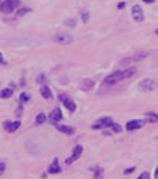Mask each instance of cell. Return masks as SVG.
I'll list each match as a JSON object with an SVG mask.
<instances>
[{
  "label": "cell",
  "mask_w": 158,
  "mask_h": 179,
  "mask_svg": "<svg viewBox=\"0 0 158 179\" xmlns=\"http://www.w3.org/2000/svg\"><path fill=\"white\" fill-rule=\"evenodd\" d=\"M40 94H41V97L46 98V100H52L53 98V94H52V91H50V88H48L47 85H43V87L40 88Z\"/></svg>",
  "instance_id": "cell-14"
},
{
  "label": "cell",
  "mask_w": 158,
  "mask_h": 179,
  "mask_svg": "<svg viewBox=\"0 0 158 179\" xmlns=\"http://www.w3.org/2000/svg\"><path fill=\"white\" fill-rule=\"evenodd\" d=\"M69 26H71V27H73V26H74V20H69Z\"/></svg>",
  "instance_id": "cell-30"
},
{
  "label": "cell",
  "mask_w": 158,
  "mask_h": 179,
  "mask_svg": "<svg viewBox=\"0 0 158 179\" xmlns=\"http://www.w3.org/2000/svg\"><path fill=\"white\" fill-rule=\"evenodd\" d=\"M60 101L64 104V107H66L67 110L70 111V112H74L76 111V102L73 101V100L69 97V95H66V94H60Z\"/></svg>",
  "instance_id": "cell-3"
},
{
  "label": "cell",
  "mask_w": 158,
  "mask_h": 179,
  "mask_svg": "<svg viewBox=\"0 0 158 179\" xmlns=\"http://www.w3.org/2000/svg\"><path fill=\"white\" fill-rule=\"evenodd\" d=\"M4 169H6V165H4V164H0V176L3 175V172H4Z\"/></svg>",
  "instance_id": "cell-26"
},
{
  "label": "cell",
  "mask_w": 158,
  "mask_h": 179,
  "mask_svg": "<svg viewBox=\"0 0 158 179\" xmlns=\"http://www.w3.org/2000/svg\"><path fill=\"white\" fill-rule=\"evenodd\" d=\"M54 41L59 44H70L71 41H73V37L70 36L69 33H63V31H60V33H57L54 37Z\"/></svg>",
  "instance_id": "cell-4"
},
{
  "label": "cell",
  "mask_w": 158,
  "mask_h": 179,
  "mask_svg": "<svg viewBox=\"0 0 158 179\" xmlns=\"http://www.w3.org/2000/svg\"><path fill=\"white\" fill-rule=\"evenodd\" d=\"M132 18L135 20L137 23H143L144 22V13H143V9L135 4L134 7H132Z\"/></svg>",
  "instance_id": "cell-9"
},
{
  "label": "cell",
  "mask_w": 158,
  "mask_h": 179,
  "mask_svg": "<svg viewBox=\"0 0 158 179\" xmlns=\"http://www.w3.org/2000/svg\"><path fill=\"white\" fill-rule=\"evenodd\" d=\"M56 127L59 128V131L63 132V134H67V135H73L74 134V128L69 127V125H57L56 124Z\"/></svg>",
  "instance_id": "cell-15"
},
{
  "label": "cell",
  "mask_w": 158,
  "mask_h": 179,
  "mask_svg": "<svg viewBox=\"0 0 158 179\" xmlns=\"http://www.w3.org/2000/svg\"><path fill=\"white\" fill-rule=\"evenodd\" d=\"M30 100L29 94H26V92H22V95H20V101L22 102H27Z\"/></svg>",
  "instance_id": "cell-20"
},
{
  "label": "cell",
  "mask_w": 158,
  "mask_h": 179,
  "mask_svg": "<svg viewBox=\"0 0 158 179\" xmlns=\"http://www.w3.org/2000/svg\"><path fill=\"white\" fill-rule=\"evenodd\" d=\"M132 171H135V169H134V168H130V169H127V171H124V173H125V175H130Z\"/></svg>",
  "instance_id": "cell-27"
},
{
  "label": "cell",
  "mask_w": 158,
  "mask_h": 179,
  "mask_svg": "<svg viewBox=\"0 0 158 179\" xmlns=\"http://www.w3.org/2000/svg\"><path fill=\"white\" fill-rule=\"evenodd\" d=\"M81 153H83V146L81 145H77L73 148V153H71L70 158H67L66 159V165H71L73 162H76L78 158L81 157Z\"/></svg>",
  "instance_id": "cell-5"
},
{
  "label": "cell",
  "mask_w": 158,
  "mask_h": 179,
  "mask_svg": "<svg viewBox=\"0 0 158 179\" xmlns=\"http://www.w3.org/2000/svg\"><path fill=\"white\" fill-rule=\"evenodd\" d=\"M113 124V120L110 117H104L101 120H98L96 124L93 125V129H103V128H107V127H111Z\"/></svg>",
  "instance_id": "cell-7"
},
{
  "label": "cell",
  "mask_w": 158,
  "mask_h": 179,
  "mask_svg": "<svg viewBox=\"0 0 158 179\" xmlns=\"http://www.w3.org/2000/svg\"><path fill=\"white\" fill-rule=\"evenodd\" d=\"M123 7H125V3H123V2L121 3H118V9H123Z\"/></svg>",
  "instance_id": "cell-29"
},
{
  "label": "cell",
  "mask_w": 158,
  "mask_h": 179,
  "mask_svg": "<svg viewBox=\"0 0 158 179\" xmlns=\"http://www.w3.org/2000/svg\"><path fill=\"white\" fill-rule=\"evenodd\" d=\"M19 4H20V0H4L3 3H2V11L4 13H10L13 11L16 7H17Z\"/></svg>",
  "instance_id": "cell-2"
},
{
  "label": "cell",
  "mask_w": 158,
  "mask_h": 179,
  "mask_svg": "<svg viewBox=\"0 0 158 179\" xmlns=\"http://www.w3.org/2000/svg\"><path fill=\"white\" fill-rule=\"evenodd\" d=\"M138 88L144 92H150V91H154L155 88H157V84L152 80H143L140 83V85H138Z\"/></svg>",
  "instance_id": "cell-6"
},
{
  "label": "cell",
  "mask_w": 158,
  "mask_h": 179,
  "mask_svg": "<svg viewBox=\"0 0 158 179\" xmlns=\"http://www.w3.org/2000/svg\"><path fill=\"white\" fill-rule=\"evenodd\" d=\"M147 53H140V54H135V55H130V57H127V59L121 60L120 61V64H130V63H135V61H140V60H144L145 57H147Z\"/></svg>",
  "instance_id": "cell-8"
},
{
  "label": "cell",
  "mask_w": 158,
  "mask_h": 179,
  "mask_svg": "<svg viewBox=\"0 0 158 179\" xmlns=\"http://www.w3.org/2000/svg\"><path fill=\"white\" fill-rule=\"evenodd\" d=\"M154 178H155V179H158V166H157V168H155V173H154Z\"/></svg>",
  "instance_id": "cell-28"
},
{
  "label": "cell",
  "mask_w": 158,
  "mask_h": 179,
  "mask_svg": "<svg viewBox=\"0 0 158 179\" xmlns=\"http://www.w3.org/2000/svg\"><path fill=\"white\" fill-rule=\"evenodd\" d=\"M11 95H13V90L11 88H3L0 91V98H10Z\"/></svg>",
  "instance_id": "cell-17"
},
{
  "label": "cell",
  "mask_w": 158,
  "mask_h": 179,
  "mask_svg": "<svg viewBox=\"0 0 158 179\" xmlns=\"http://www.w3.org/2000/svg\"><path fill=\"white\" fill-rule=\"evenodd\" d=\"M155 34H158V30H155Z\"/></svg>",
  "instance_id": "cell-33"
},
{
  "label": "cell",
  "mask_w": 158,
  "mask_h": 179,
  "mask_svg": "<svg viewBox=\"0 0 158 179\" xmlns=\"http://www.w3.org/2000/svg\"><path fill=\"white\" fill-rule=\"evenodd\" d=\"M44 122H46V115H44L43 112H40L36 117V124L37 125H41V124H44Z\"/></svg>",
  "instance_id": "cell-18"
},
{
  "label": "cell",
  "mask_w": 158,
  "mask_h": 179,
  "mask_svg": "<svg viewBox=\"0 0 158 179\" xmlns=\"http://www.w3.org/2000/svg\"><path fill=\"white\" fill-rule=\"evenodd\" d=\"M157 121H158V114H155V112L145 114V122H157Z\"/></svg>",
  "instance_id": "cell-16"
},
{
  "label": "cell",
  "mask_w": 158,
  "mask_h": 179,
  "mask_svg": "<svg viewBox=\"0 0 158 179\" xmlns=\"http://www.w3.org/2000/svg\"><path fill=\"white\" fill-rule=\"evenodd\" d=\"M61 118H63V115H61V110H60V108H54V110L52 111V114H50V122L54 125L57 124Z\"/></svg>",
  "instance_id": "cell-10"
},
{
  "label": "cell",
  "mask_w": 158,
  "mask_h": 179,
  "mask_svg": "<svg viewBox=\"0 0 158 179\" xmlns=\"http://www.w3.org/2000/svg\"><path fill=\"white\" fill-rule=\"evenodd\" d=\"M0 63H4V59H3V55L0 54Z\"/></svg>",
  "instance_id": "cell-32"
},
{
  "label": "cell",
  "mask_w": 158,
  "mask_h": 179,
  "mask_svg": "<svg viewBox=\"0 0 158 179\" xmlns=\"http://www.w3.org/2000/svg\"><path fill=\"white\" fill-rule=\"evenodd\" d=\"M143 125H144V121H141V120H134V121H130L128 124L125 125V128H127L128 131H134V129H140Z\"/></svg>",
  "instance_id": "cell-11"
},
{
  "label": "cell",
  "mask_w": 158,
  "mask_h": 179,
  "mask_svg": "<svg viewBox=\"0 0 158 179\" xmlns=\"http://www.w3.org/2000/svg\"><path fill=\"white\" fill-rule=\"evenodd\" d=\"M37 81H39V83H41V84H43V83H46V77H44L43 74H41V75H39V78H37Z\"/></svg>",
  "instance_id": "cell-25"
},
{
  "label": "cell",
  "mask_w": 158,
  "mask_h": 179,
  "mask_svg": "<svg viewBox=\"0 0 158 179\" xmlns=\"http://www.w3.org/2000/svg\"><path fill=\"white\" fill-rule=\"evenodd\" d=\"M0 7H2V4H0Z\"/></svg>",
  "instance_id": "cell-34"
},
{
  "label": "cell",
  "mask_w": 158,
  "mask_h": 179,
  "mask_svg": "<svg viewBox=\"0 0 158 179\" xmlns=\"http://www.w3.org/2000/svg\"><path fill=\"white\" fill-rule=\"evenodd\" d=\"M143 2H145V3H154L155 0H143Z\"/></svg>",
  "instance_id": "cell-31"
},
{
  "label": "cell",
  "mask_w": 158,
  "mask_h": 179,
  "mask_svg": "<svg viewBox=\"0 0 158 179\" xmlns=\"http://www.w3.org/2000/svg\"><path fill=\"white\" fill-rule=\"evenodd\" d=\"M81 20H83V23H87V20H88V13H87V11H83V13H81Z\"/></svg>",
  "instance_id": "cell-22"
},
{
  "label": "cell",
  "mask_w": 158,
  "mask_h": 179,
  "mask_svg": "<svg viewBox=\"0 0 158 179\" xmlns=\"http://www.w3.org/2000/svg\"><path fill=\"white\" fill-rule=\"evenodd\" d=\"M30 11V9H20V11H19L17 14L19 16H23V14H26V13H29Z\"/></svg>",
  "instance_id": "cell-24"
},
{
  "label": "cell",
  "mask_w": 158,
  "mask_h": 179,
  "mask_svg": "<svg viewBox=\"0 0 158 179\" xmlns=\"http://www.w3.org/2000/svg\"><path fill=\"white\" fill-rule=\"evenodd\" d=\"M60 171H61V168H60V165H59V159L56 158L54 161L52 162V165L48 166V173H59Z\"/></svg>",
  "instance_id": "cell-13"
},
{
  "label": "cell",
  "mask_w": 158,
  "mask_h": 179,
  "mask_svg": "<svg viewBox=\"0 0 158 179\" xmlns=\"http://www.w3.org/2000/svg\"><path fill=\"white\" fill-rule=\"evenodd\" d=\"M137 179H150V173H148V172H143Z\"/></svg>",
  "instance_id": "cell-23"
},
{
  "label": "cell",
  "mask_w": 158,
  "mask_h": 179,
  "mask_svg": "<svg viewBox=\"0 0 158 179\" xmlns=\"http://www.w3.org/2000/svg\"><path fill=\"white\" fill-rule=\"evenodd\" d=\"M111 129H113V132H121L123 131V128L118 124H114V122L111 124Z\"/></svg>",
  "instance_id": "cell-19"
},
{
  "label": "cell",
  "mask_w": 158,
  "mask_h": 179,
  "mask_svg": "<svg viewBox=\"0 0 158 179\" xmlns=\"http://www.w3.org/2000/svg\"><path fill=\"white\" fill-rule=\"evenodd\" d=\"M137 73V68H124V70H118V71H114L113 74L106 77L104 80V84L107 85H113V84H117L120 81L123 80H127L130 77H132L134 74Z\"/></svg>",
  "instance_id": "cell-1"
},
{
  "label": "cell",
  "mask_w": 158,
  "mask_h": 179,
  "mask_svg": "<svg viewBox=\"0 0 158 179\" xmlns=\"http://www.w3.org/2000/svg\"><path fill=\"white\" fill-rule=\"evenodd\" d=\"M93 85H94L93 80H84V88H91Z\"/></svg>",
  "instance_id": "cell-21"
},
{
  "label": "cell",
  "mask_w": 158,
  "mask_h": 179,
  "mask_svg": "<svg viewBox=\"0 0 158 179\" xmlns=\"http://www.w3.org/2000/svg\"><path fill=\"white\" fill-rule=\"evenodd\" d=\"M19 127H20V121H15V122L6 121V122H4V129L9 132H15L16 129H19Z\"/></svg>",
  "instance_id": "cell-12"
}]
</instances>
